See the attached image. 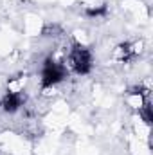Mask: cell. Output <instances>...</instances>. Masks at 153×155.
Listing matches in <instances>:
<instances>
[{
  "instance_id": "6da1fadb",
  "label": "cell",
  "mask_w": 153,
  "mask_h": 155,
  "mask_svg": "<svg viewBox=\"0 0 153 155\" xmlns=\"http://www.w3.org/2000/svg\"><path fill=\"white\" fill-rule=\"evenodd\" d=\"M69 63L77 74H86L92 69V54L85 47L76 45L69 54Z\"/></svg>"
},
{
  "instance_id": "3957f363",
  "label": "cell",
  "mask_w": 153,
  "mask_h": 155,
  "mask_svg": "<svg viewBox=\"0 0 153 155\" xmlns=\"http://www.w3.org/2000/svg\"><path fill=\"white\" fill-rule=\"evenodd\" d=\"M22 107V96L18 92H7L2 99V110L5 114H15Z\"/></svg>"
},
{
  "instance_id": "7a4b0ae2",
  "label": "cell",
  "mask_w": 153,
  "mask_h": 155,
  "mask_svg": "<svg viewBox=\"0 0 153 155\" xmlns=\"http://www.w3.org/2000/svg\"><path fill=\"white\" fill-rule=\"evenodd\" d=\"M65 78V69L56 63L54 60H47L41 71V85L43 87H52L56 83H60Z\"/></svg>"
}]
</instances>
